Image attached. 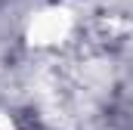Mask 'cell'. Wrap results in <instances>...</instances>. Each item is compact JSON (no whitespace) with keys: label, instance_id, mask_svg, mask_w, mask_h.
<instances>
[{"label":"cell","instance_id":"obj_1","mask_svg":"<svg viewBox=\"0 0 133 130\" xmlns=\"http://www.w3.org/2000/svg\"><path fill=\"white\" fill-rule=\"evenodd\" d=\"M71 31V12L62 6H50L43 12H37L28 25V43L34 47H53L59 40H65Z\"/></svg>","mask_w":133,"mask_h":130},{"label":"cell","instance_id":"obj_2","mask_svg":"<svg viewBox=\"0 0 133 130\" xmlns=\"http://www.w3.org/2000/svg\"><path fill=\"white\" fill-rule=\"evenodd\" d=\"M0 130H16L12 118H9V115H3V112H0Z\"/></svg>","mask_w":133,"mask_h":130}]
</instances>
